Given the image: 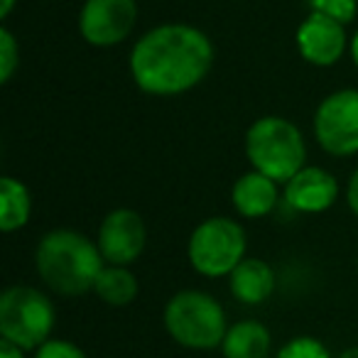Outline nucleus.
<instances>
[{"label":"nucleus","instance_id":"obj_20","mask_svg":"<svg viewBox=\"0 0 358 358\" xmlns=\"http://www.w3.org/2000/svg\"><path fill=\"white\" fill-rule=\"evenodd\" d=\"M32 358H89V356H86L79 343L69 341V338L52 336L37 351H32Z\"/></svg>","mask_w":358,"mask_h":358},{"label":"nucleus","instance_id":"obj_7","mask_svg":"<svg viewBox=\"0 0 358 358\" xmlns=\"http://www.w3.org/2000/svg\"><path fill=\"white\" fill-rule=\"evenodd\" d=\"M314 138L324 152L351 157L358 152V89H338L324 96L314 110Z\"/></svg>","mask_w":358,"mask_h":358},{"label":"nucleus","instance_id":"obj_9","mask_svg":"<svg viewBox=\"0 0 358 358\" xmlns=\"http://www.w3.org/2000/svg\"><path fill=\"white\" fill-rule=\"evenodd\" d=\"M145 243H148V229L143 216L125 206L108 211L96 236V245L106 265H123V268H130L143 255Z\"/></svg>","mask_w":358,"mask_h":358},{"label":"nucleus","instance_id":"obj_21","mask_svg":"<svg viewBox=\"0 0 358 358\" xmlns=\"http://www.w3.org/2000/svg\"><path fill=\"white\" fill-rule=\"evenodd\" d=\"M346 204L353 211V216H358V169L351 174V179H348L346 185Z\"/></svg>","mask_w":358,"mask_h":358},{"label":"nucleus","instance_id":"obj_5","mask_svg":"<svg viewBox=\"0 0 358 358\" xmlns=\"http://www.w3.org/2000/svg\"><path fill=\"white\" fill-rule=\"evenodd\" d=\"M57 324L55 302L32 285H10L0 294V338L37 351L52 338Z\"/></svg>","mask_w":358,"mask_h":358},{"label":"nucleus","instance_id":"obj_16","mask_svg":"<svg viewBox=\"0 0 358 358\" xmlns=\"http://www.w3.org/2000/svg\"><path fill=\"white\" fill-rule=\"evenodd\" d=\"M140 282L135 273L123 265H106L94 285V294L108 307H128L138 299Z\"/></svg>","mask_w":358,"mask_h":358},{"label":"nucleus","instance_id":"obj_22","mask_svg":"<svg viewBox=\"0 0 358 358\" xmlns=\"http://www.w3.org/2000/svg\"><path fill=\"white\" fill-rule=\"evenodd\" d=\"M25 348H20L17 343L8 341V338H0V358H25Z\"/></svg>","mask_w":358,"mask_h":358},{"label":"nucleus","instance_id":"obj_2","mask_svg":"<svg viewBox=\"0 0 358 358\" xmlns=\"http://www.w3.org/2000/svg\"><path fill=\"white\" fill-rule=\"evenodd\" d=\"M106 260L96 241L74 229H55L40 238L35 248V270L45 287L62 297L94 292Z\"/></svg>","mask_w":358,"mask_h":358},{"label":"nucleus","instance_id":"obj_3","mask_svg":"<svg viewBox=\"0 0 358 358\" xmlns=\"http://www.w3.org/2000/svg\"><path fill=\"white\" fill-rule=\"evenodd\" d=\"M167 336L177 346L189 351H214L221 348L229 331L226 309L214 294L204 289H179L167 299L162 312Z\"/></svg>","mask_w":358,"mask_h":358},{"label":"nucleus","instance_id":"obj_4","mask_svg":"<svg viewBox=\"0 0 358 358\" xmlns=\"http://www.w3.org/2000/svg\"><path fill=\"white\" fill-rule=\"evenodd\" d=\"M245 157L255 172L285 185L304 167L307 143L292 120L282 115H263L250 123L245 133Z\"/></svg>","mask_w":358,"mask_h":358},{"label":"nucleus","instance_id":"obj_24","mask_svg":"<svg viewBox=\"0 0 358 358\" xmlns=\"http://www.w3.org/2000/svg\"><path fill=\"white\" fill-rule=\"evenodd\" d=\"M348 55H351V62L356 64V69H358V30L353 32V37H351V47H348Z\"/></svg>","mask_w":358,"mask_h":358},{"label":"nucleus","instance_id":"obj_25","mask_svg":"<svg viewBox=\"0 0 358 358\" xmlns=\"http://www.w3.org/2000/svg\"><path fill=\"white\" fill-rule=\"evenodd\" d=\"M336 358H358V346H351V348H343Z\"/></svg>","mask_w":358,"mask_h":358},{"label":"nucleus","instance_id":"obj_14","mask_svg":"<svg viewBox=\"0 0 358 358\" xmlns=\"http://www.w3.org/2000/svg\"><path fill=\"white\" fill-rule=\"evenodd\" d=\"M270 348V329L258 319H241L229 327L219 351L224 358H268Z\"/></svg>","mask_w":358,"mask_h":358},{"label":"nucleus","instance_id":"obj_18","mask_svg":"<svg viewBox=\"0 0 358 358\" xmlns=\"http://www.w3.org/2000/svg\"><path fill=\"white\" fill-rule=\"evenodd\" d=\"M17 69H20V45L15 35L3 25L0 27V81L8 84Z\"/></svg>","mask_w":358,"mask_h":358},{"label":"nucleus","instance_id":"obj_19","mask_svg":"<svg viewBox=\"0 0 358 358\" xmlns=\"http://www.w3.org/2000/svg\"><path fill=\"white\" fill-rule=\"evenodd\" d=\"M309 13H322L338 22H351L358 13V0H304Z\"/></svg>","mask_w":358,"mask_h":358},{"label":"nucleus","instance_id":"obj_8","mask_svg":"<svg viewBox=\"0 0 358 358\" xmlns=\"http://www.w3.org/2000/svg\"><path fill=\"white\" fill-rule=\"evenodd\" d=\"M138 25V0H86L79 13V32L91 47H115Z\"/></svg>","mask_w":358,"mask_h":358},{"label":"nucleus","instance_id":"obj_11","mask_svg":"<svg viewBox=\"0 0 358 358\" xmlns=\"http://www.w3.org/2000/svg\"><path fill=\"white\" fill-rule=\"evenodd\" d=\"M338 196V182L324 167L304 164L289 182H285L282 199L299 214H322L331 209Z\"/></svg>","mask_w":358,"mask_h":358},{"label":"nucleus","instance_id":"obj_13","mask_svg":"<svg viewBox=\"0 0 358 358\" xmlns=\"http://www.w3.org/2000/svg\"><path fill=\"white\" fill-rule=\"evenodd\" d=\"M275 270L263 258H245L234 273L229 275V289L241 304L258 307L268 302L275 292Z\"/></svg>","mask_w":358,"mask_h":358},{"label":"nucleus","instance_id":"obj_17","mask_svg":"<svg viewBox=\"0 0 358 358\" xmlns=\"http://www.w3.org/2000/svg\"><path fill=\"white\" fill-rule=\"evenodd\" d=\"M275 358H331V351L314 336H292L278 348Z\"/></svg>","mask_w":358,"mask_h":358},{"label":"nucleus","instance_id":"obj_12","mask_svg":"<svg viewBox=\"0 0 358 358\" xmlns=\"http://www.w3.org/2000/svg\"><path fill=\"white\" fill-rule=\"evenodd\" d=\"M278 201H280L278 182L255 172V169L241 174L236 179L234 189H231V204H234V209L243 219H265L268 214H273Z\"/></svg>","mask_w":358,"mask_h":358},{"label":"nucleus","instance_id":"obj_6","mask_svg":"<svg viewBox=\"0 0 358 358\" xmlns=\"http://www.w3.org/2000/svg\"><path fill=\"white\" fill-rule=\"evenodd\" d=\"M245 248L248 238L238 221L229 216H211L192 231L187 241V260L201 278H229L245 260Z\"/></svg>","mask_w":358,"mask_h":358},{"label":"nucleus","instance_id":"obj_10","mask_svg":"<svg viewBox=\"0 0 358 358\" xmlns=\"http://www.w3.org/2000/svg\"><path fill=\"white\" fill-rule=\"evenodd\" d=\"M297 52L312 66H334L348 50L346 25L322 13H309L294 35Z\"/></svg>","mask_w":358,"mask_h":358},{"label":"nucleus","instance_id":"obj_23","mask_svg":"<svg viewBox=\"0 0 358 358\" xmlns=\"http://www.w3.org/2000/svg\"><path fill=\"white\" fill-rule=\"evenodd\" d=\"M15 6H17V0H0V17H3V20H8V17H10V13L15 10Z\"/></svg>","mask_w":358,"mask_h":358},{"label":"nucleus","instance_id":"obj_1","mask_svg":"<svg viewBox=\"0 0 358 358\" xmlns=\"http://www.w3.org/2000/svg\"><path fill=\"white\" fill-rule=\"evenodd\" d=\"M130 76L150 96H182L214 66V45L194 25L167 22L148 30L130 52Z\"/></svg>","mask_w":358,"mask_h":358},{"label":"nucleus","instance_id":"obj_15","mask_svg":"<svg viewBox=\"0 0 358 358\" xmlns=\"http://www.w3.org/2000/svg\"><path fill=\"white\" fill-rule=\"evenodd\" d=\"M32 214V196L30 189L22 185L20 179L6 177L0 179V231L3 234H13L27 226Z\"/></svg>","mask_w":358,"mask_h":358}]
</instances>
